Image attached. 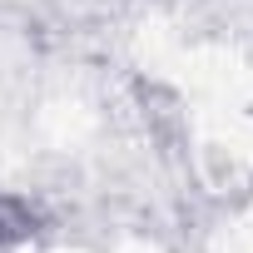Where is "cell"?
Masks as SVG:
<instances>
[]
</instances>
